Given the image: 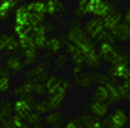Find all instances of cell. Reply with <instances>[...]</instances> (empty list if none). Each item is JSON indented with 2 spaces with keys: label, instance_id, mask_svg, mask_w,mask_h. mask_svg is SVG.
Returning a JSON list of instances; mask_svg holds the SVG:
<instances>
[{
  "label": "cell",
  "instance_id": "obj_40",
  "mask_svg": "<svg viewBox=\"0 0 130 128\" xmlns=\"http://www.w3.org/2000/svg\"><path fill=\"white\" fill-rule=\"evenodd\" d=\"M83 72H85V64H74V70H72V76L74 77H77Z\"/></svg>",
  "mask_w": 130,
  "mask_h": 128
},
{
  "label": "cell",
  "instance_id": "obj_43",
  "mask_svg": "<svg viewBox=\"0 0 130 128\" xmlns=\"http://www.w3.org/2000/svg\"><path fill=\"white\" fill-rule=\"evenodd\" d=\"M51 57H53V55H51V53H49V51H47V53H45V55H43V59H45V62H47V60H49V59H51Z\"/></svg>",
  "mask_w": 130,
  "mask_h": 128
},
{
  "label": "cell",
  "instance_id": "obj_3",
  "mask_svg": "<svg viewBox=\"0 0 130 128\" xmlns=\"http://www.w3.org/2000/svg\"><path fill=\"white\" fill-rule=\"evenodd\" d=\"M55 32V25L53 23H47L43 21L42 25H36L32 28V40H34V47L36 49H45L47 47V40H49V34Z\"/></svg>",
  "mask_w": 130,
  "mask_h": 128
},
{
  "label": "cell",
  "instance_id": "obj_38",
  "mask_svg": "<svg viewBox=\"0 0 130 128\" xmlns=\"http://www.w3.org/2000/svg\"><path fill=\"white\" fill-rule=\"evenodd\" d=\"M34 94L42 96V94H47V87H45V81H36L34 85Z\"/></svg>",
  "mask_w": 130,
  "mask_h": 128
},
{
  "label": "cell",
  "instance_id": "obj_25",
  "mask_svg": "<svg viewBox=\"0 0 130 128\" xmlns=\"http://www.w3.org/2000/svg\"><path fill=\"white\" fill-rule=\"evenodd\" d=\"M26 10L32 13V15L43 17V19L47 17V13H45V4H43L42 0H30V2H26Z\"/></svg>",
  "mask_w": 130,
  "mask_h": 128
},
{
  "label": "cell",
  "instance_id": "obj_2",
  "mask_svg": "<svg viewBox=\"0 0 130 128\" xmlns=\"http://www.w3.org/2000/svg\"><path fill=\"white\" fill-rule=\"evenodd\" d=\"M83 30H85V34H87L92 42H104V40H107V42H111V43L117 42L113 34H109V32L104 28V23H102L100 17L87 19V21L83 23Z\"/></svg>",
  "mask_w": 130,
  "mask_h": 128
},
{
  "label": "cell",
  "instance_id": "obj_24",
  "mask_svg": "<svg viewBox=\"0 0 130 128\" xmlns=\"http://www.w3.org/2000/svg\"><path fill=\"white\" fill-rule=\"evenodd\" d=\"M34 85H36L34 79H26V81H23L19 87H15V89H13V94H15V98H17V96L34 94Z\"/></svg>",
  "mask_w": 130,
  "mask_h": 128
},
{
  "label": "cell",
  "instance_id": "obj_11",
  "mask_svg": "<svg viewBox=\"0 0 130 128\" xmlns=\"http://www.w3.org/2000/svg\"><path fill=\"white\" fill-rule=\"evenodd\" d=\"M45 4V13L49 17H64L68 10H66L62 0H42Z\"/></svg>",
  "mask_w": 130,
  "mask_h": 128
},
{
  "label": "cell",
  "instance_id": "obj_35",
  "mask_svg": "<svg viewBox=\"0 0 130 128\" xmlns=\"http://www.w3.org/2000/svg\"><path fill=\"white\" fill-rule=\"evenodd\" d=\"M26 124H30V126H34V124H40L42 122V115L40 113H36V111H30L28 115H26Z\"/></svg>",
  "mask_w": 130,
  "mask_h": 128
},
{
  "label": "cell",
  "instance_id": "obj_1",
  "mask_svg": "<svg viewBox=\"0 0 130 128\" xmlns=\"http://www.w3.org/2000/svg\"><path fill=\"white\" fill-rule=\"evenodd\" d=\"M66 38H68L70 43H75V45L81 49L83 59H85V55H89V53L98 51L96 42H92V40L89 38L87 34H85L83 26H70V30H68V34H66Z\"/></svg>",
  "mask_w": 130,
  "mask_h": 128
},
{
  "label": "cell",
  "instance_id": "obj_13",
  "mask_svg": "<svg viewBox=\"0 0 130 128\" xmlns=\"http://www.w3.org/2000/svg\"><path fill=\"white\" fill-rule=\"evenodd\" d=\"M102 23H104V28L107 30V32H113L117 26L123 23V11H119V10H113L111 13H107L106 17H102Z\"/></svg>",
  "mask_w": 130,
  "mask_h": 128
},
{
  "label": "cell",
  "instance_id": "obj_9",
  "mask_svg": "<svg viewBox=\"0 0 130 128\" xmlns=\"http://www.w3.org/2000/svg\"><path fill=\"white\" fill-rule=\"evenodd\" d=\"M117 51H119V47L115 45V43L107 42V40H104V42H98V55H100V59L104 60L106 64H111V62H113Z\"/></svg>",
  "mask_w": 130,
  "mask_h": 128
},
{
  "label": "cell",
  "instance_id": "obj_51",
  "mask_svg": "<svg viewBox=\"0 0 130 128\" xmlns=\"http://www.w3.org/2000/svg\"><path fill=\"white\" fill-rule=\"evenodd\" d=\"M126 128H130V126H126Z\"/></svg>",
  "mask_w": 130,
  "mask_h": 128
},
{
  "label": "cell",
  "instance_id": "obj_34",
  "mask_svg": "<svg viewBox=\"0 0 130 128\" xmlns=\"http://www.w3.org/2000/svg\"><path fill=\"white\" fill-rule=\"evenodd\" d=\"M68 59L70 57L66 55V53H59V55H55V59H53V68H62L66 62H68Z\"/></svg>",
  "mask_w": 130,
  "mask_h": 128
},
{
  "label": "cell",
  "instance_id": "obj_42",
  "mask_svg": "<svg viewBox=\"0 0 130 128\" xmlns=\"http://www.w3.org/2000/svg\"><path fill=\"white\" fill-rule=\"evenodd\" d=\"M123 23H126L130 26V6L124 8V11H123Z\"/></svg>",
  "mask_w": 130,
  "mask_h": 128
},
{
  "label": "cell",
  "instance_id": "obj_7",
  "mask_svg": "<svg viewBox=\"0 0 130 128\" xmlns=\"http://www.w3.org/2000/svg\"><path fill=\"white\" fill-rule=\"evenodd\" d=\"M0 53H4L6 57L19 53V42H17L15 34H2L0 32Z\"/></svg>",
  "mask_w": 130,
  "mask_h": 128
},
{
  "label": "cell",
  "instance_id": "obj_6",
  "mask_svg": "<svg viewBox=\"0 0 130 128\" xmlns=\"http://www.w3.org/2000/svg\"><path fill=\"white\" fill-rule=\"evenodd\" d=\"M113 10H115V6L109 0H91V4H89V15L91 17H100L102 19Z\"/></svg>",
  "mask_w": 130,
  "mask_h": 128
},
{
  "label": "cell",
  "instance_id": "obj_49",
  "mask_svg": "<svg viewBox=\"0 0 130 128\" xmlns=\"http://www.w3.org/2000/svg\"><path fill=\"white\" fill-rule=\"evenodd\" d=\"M68 2H74V0H68Z\"/></svg>",
  "mask_w": 130,
  "mask_h": 128
},
{
  "label": "cell",
  "instance_id": "obj_47",
  "mask_svg": "<svg viewBox=\"0 0 130 128\" xmlns=\"http://www.w3.org/2000/svg\"><path fill=\"white\" fill-rule=\"evenodd\" d=\"M49 128H62V126H49Z\"/></svg>",
  "mask_w": 130,
  "mask_h": 128
},
{
  "label": "cell",
  "instance_id": "obj_14",
  "mask_svg": "<svg viewBox=\"0 0 130 128\" xmlns=\"http://www.w3.org/2000/svg\"><path fill=\"white\" fill-rule=\"evenodd\" d=\"M77 124H79V128H106V124H104L102 119L91 115L89 111L85 113V115H79L77 117Z\"/></svg>",
  "mask_w": 130,
  "mask_h": 128
},
{
  "label": "cell",
  "instance_id": "obj_15",
  "mask_svg": "<svg viewBox=\"0 0 130 128\" xmlns=\"http://www.w3.org/2000/svg\"><path fill=\"white\" fill-rule=\"evenodd\" d=\"M19 4L23 2L21 0H0V23H6Z\"/></svg>",
  "mask_w": 130,
  "mask_h": 128
},
{
  "label": "cell",
  "instance_id": "obj_27",
  "mask_svg": "<svg viewBox=\"0 0 130 128\" xmlns=\"http://www.w3.org/2000/svg\"><path fill=\"white\" fill-rule=\"evenodd\" d=\"M111 34H113L115 40H117V42H121V43L130 42V26H128L126 23H121V25H119Z\"/></svg>",
  "mask_w": 130,
  "mask_h": 128
},
{
  "label": "cell",
  "instance_id": "obj_23",
  "mask_svg": "<svg viewBox=\"0 0 130 128\" xmlns=\"http://www.w3.org/2000/svg\"><path fill=\"white\" fill-rule=\"evenodd\" d=\"M19 53H21V59H23V62H25V68H30V66L36 64V60H38V49H36V47L19 49Z\"/></svg>",
  "mask_w": 130,
  "mask_h": 128
},
{
  "label": "cell",
  "instance_id": "obj_20",
  "mask_svg": "<svg viewBox=\"0 0 130 128\" xmlns=\"http://www.w3.org/2000/svg\"><path fill=\"white\" fill-rule=\"evenodd\" d=\"M11 90V74L6 66H0V94H8Z\"/></svg>",
  "mask_w": 130,
  "mask_h": 128
},
{
  "label": "cell",
  "instance_id": "obj_26",
  "mask_svg": "<svg viewBox=\"0 0 130 128\" xmlns=\"http://www.w3.org/2000/svg\"><path fill=\"white\" fill-rule=\"evenodd\" d=\"M43 124L47 126H62L64 124V115L60 111H49L43 117Z\"/></svg>",
  "mask_w": 130,
  "mask_h": 128
},
{
  "label": "cell",
  "instance_id": "obj_21",
  "mask_svg": "<svg viewBox=\"0 0 130 128\" xmlns=\"http://www.w3.org/2000/svg\"><path fill=\"white\" fill-rule=\"evenodd\" d=\"M64 53L72 57V64H83V53L75 43H64Z\"/></svg>",
  "mask_w": 130,
  "mask_h": 128
},
{
  "label": "cell",
  "instance_id": "obj_44",
  "mask_svg": "<svg viewBox=\"0 0 130 128\" xmlns=\"http://www.w3.org/2000/svg\"><path fill=\"white\" fill-rule=\"evenodd\" d=\"M4 60H6V55H4V53H0V62H4Z\"/></svg>",
  "mask_w": 130,
  "mask_h": 128
},
{
  "label": "cell",
  "instance_id": "obj_16",
  "mask_svg": "<svg viewBox=\"0 0 130 128\" xmlns=\"http://www.w3.org/2000/svg\"><path fill=\"white\" fill-rule=\"evenodd\" d=\"M4 66L10 70V74H23L25 72V62L21 59V55H10L4 60Z\"/></svg>",
  "mask_w": 130,
  "mask_h": 128
},
{
  "label": "cell",
  "instance_id": "obj_36",
  "mask_svg": "<svg viewBox=\"0 0 130 128\" xmlns=\"http://www.w3.org/2000/svg\"><path fill=\"white\" fill-rule=\"evenodd\" d=\"M32 111L40 113V115H45V113H49L47 102H45V100H40V102H36V104H34V109H32Z\"/></svg>",
  "mask_w": 130,
  "mask_h": 128
},
{
  "label": "cell",
  "instance_id": "obj_46",
  "mask_svg": "<svg viewBox=\"0 0 130 128\" xmlns=\"http://www.w3.org/2000/svg\"><path fill=\"white\" fill-rule=\"evenodd\" d=\"M109 2H113V4H115V2H121V0H109Z\"/></svg>",
  "mask_w": 130,
  "mask_h": 128
},
{
  "label": "cell",
  "instance_id": "obj_37",
  "mask_svg": "<svg viewBox=\"0 0 130 128\" xmlns=\"http://www.w3.org/2000/svg\"><path fill=\"white\" fill-rule=\"evenodd\" d=\"M91 77H92V81H94V83H98V85H104V83H107V81H111V79L107 77L106 74H98V72H94V74H91Z\"/></svg>",
  "mask_w": 130,
  "mask_h": 128
},
{
  "label": "cell",
  "instance_id": "obj_5",
  "mask_svg": "<svg viewBox=\"0 0 130 128\" xmlns=\"http://www.w3.org/2000/svg\"><path fill=\"white\" fill-rule=\"evenodd\" d=\"M34 94H26V96H17L15 102H13V115L19 117V119H26V115H28L30 111L34 109Z\"/></svg>",
  "mask_w": 130,
  "mask_h": 128
},
{
  "label": "cell",
  "instance_id": "obj_10",
  "mask_svg": "<svg viewBox=\"0 0 130 128\" xmlns=\"http://www.w3.org/2000/svg\"><path fill=\"white\" fill-rule=\"evenodd\" d=\"M106 76L111 79L113 83H123L130 77V64L126 66H109L106 72Z\"/></svg>",
  "mask_w": 130,
  "mask_h": 128
},
{
  "label": "cell",
  "instance_id": "obj_33",
  "mask_svg": "<svg viewBox=\"0 0 130 128\" xmlns=\"http://www.w3.org/2000/svg\"><path fill=\"white\" fill-rule=\"evenodd\" d=\"M11 115H13V102H11V100H4L2 107H0V121L10 119Z\"/></svg>",
  "mask_w": 130,
  "mask_h": 128
},
{
  "label": "cell",
  "instance_id": "obj_8",
  "mask_svg": "<svg viewBox=\"0 0 130 128\" xmlns=\"http://www.w3.org/2000/svg\"><path fill=\"white\" fill-rule=\"evenodd\" d=\"M45 87H47V94H57L60 90H68L72 87V81L66 77H57V76H49L45 79Z\"/></svg>",
  "mask_w": 130,
  "mask_h": 128
},
{
  "label": "cell",
  "instance_id": "obj_17",
  "mask_svg": "<svg viewBox=\"0 0 130 128\" xmlns=\"http://www.w3.org/2000/svg\"><path fill=\"white\" fill-rule=\"evenodd\" d=\"M109 107H111L109 104H106V102H94V100H91V102L87 104V111L91 113V115L98 117V119H104L107 113H109Z\"/></svg>",
  "mask_w": 130,
  "mask_h": 128
},
{
  "label": "cell",
  "instance_id": "obj_48",
  "mask_svg": "<svg viewBox=\"0 0 130 128\" xmlns=\"http://www.w3.org/2000/svg\"><path fill=\"white\" fill-rule=\"evenodd\" d=\"M2 102H4V100H2V98H0V107H2Z\"/></svg>",
  "mask_w": 130,
  "mask_h": 128
},
{
  "label": "cell",
  "instance_id": "obj_19",
  "mask_svg": "<svg viewBox=\"0 0 130 128\" xmlns=\"http://www.w3.org/2000/svg\"><path fill=\"white\" fill-rule=\"evenodd\" d=\"M26 76H28V79H38V81H45V79L49 77V74H47V62L43 60L42 64H36L34 68H30L28 72H26Z\"/></svg>",
  "mask_w": 130,
  "mask_h": 128
},
{
  "label": "cell",
  "instance_id": "obj_31",
  "mask_svg": "<svg viewBox=\"0 0 130 128\" xmlns=\"http://www.w3.org/2000/svg\"><path fill=\"white\" fill-rule=\"evenodd\" d=\"M89 4H91V0H77V6L74 10L77 19H85L89 15Z\"/></svg>",
  "mask_w": 130,
  "mask_h": 128
},
{
  "label": "cell",
  "instance_id": "obj_18",
  "mask_svg": "<svg viewBox=\"0 0 130 128\" xmlns=\"http://www.w3.org/2000/svg\"><path fill=\"white\" fill-rule=\"evenodd\" d=\"M66 92L68 90H60V92H57V94H47L45 102H47L49 111H59L62 107V104H64V100H66Z\"/></svg>",
  "mask_w": 130,
  "mask_h": 128
},
{
  "label": "cell",
  "instance_id": "obj_39",
  "mask_svg": "<svg viewBox=\"0 0 130 128\" xmlns=\"http://www.w3.org/2000/svg\"><path fill=\"white\" fill-rule=\"evenodd\" d=\"M123 87H124V90H126L124 96H123V100H128L130 102V77L126 79V81H123Z\"/></svg>",
  "mask_w": 130,
  "mask_h": 128
},
{
  "label": "cell",
  "instance_id": "obj_41",
  "mask_svg": "<svg viewBox=\"0 0 130 128\" xmlns=\"http://www.w3.org/2000/svg\"><path fill=\"white\" fill-rule=\"evenodd\" d=\"M62 128H79V124H77V119H68V121H64Z\"/></svg>",
  "mask_w": 130,
  "mask_h": 128
},
{
  "label": "cell",
  "instance_id": "obj_4",
  "mask_svg": "<svg viewBox=\"0 0 130 128\" xmlns=\"http://www.w3.org/2000/svg\"><path fill=\"white\" fill-rule=\"evenodd\" d=\"M102 121H104L106 128H126L130 122V115L124 109L117 107V109H111Z\"/></svg>",
  "mask_w": 130,
  "mask_h": 128
},
{
  "label": "cell",
  "instance_id": "obj_28",
  "mask_svg": "<svg viewBox=\"0 0 130 128\" xmlns=\"http://www.w3.org/2000/svg\"><path fill=\"white\" fill-rule=\"evenodd\" d=\"M91 100H94V102H106L107 104V100H109V92H107L106 83H104V85H96V89L92 90V94H91Z\"/></svg>",
  "mask_w": 130,
  "mask_h": 128
},
{
  "label": "cell",
  "instance_id": "obj_22",
  "mask_svg": "<svg viewBox=\"0 0 130 128\" xmlns=\"http://www.w3.org/2000/svg\"><path fill=\"white\" fill-rule=\"evenodd\" d=\"M45 49L51 53V55H59V53H62V51H64V38H62V36H49Z\"/></svg>",
  "mask_w": 130,
  "mask_h": 128
},
{
  "label": "cell",
  "instance_id": "obj_30",
  "mask_svg": "<svg viewBox=\"0 0 130 128\" xmlns=\"http://www.w3.org/2000/svg\"><path fill=\"white\" fill-rule=\"evenodd\" d=\"M83 64H85V68L96 70L98 66L102 64V59H100V55H98V51H92V53H89V55H85Z\"/></svg>",
  "mask_w": 130,
  "mask_h": 128
},
{
  "label": "cell",
  "instance_id": "obj_45",
  "mask_svg": "<svg viewBox=\"0 0 130 128\" xmlns=\"http://www.w3.org/2000/svg\"><path fill=\"white\" fill-rule=\"evenodd\" d=\"M30 128H45V126H42V122H40V124H34V126H30Z\"/></svg>",
  "mask_w": 130,
  "mask_h": 128
},
{
  "label": "cell",
  "instance_id": "obj_12",
  "mask_svg": "<svg viewBox=\"0 0 130 128\" xmlns=\"http://www.w3.org/2000/svg\"><path fill=\"white\" fill-rule=\"evenodd\" d=\"M106 87H107V92H109V100H107V104H109V105H115L117 102H121L123 96H124V92H126V90H124V87H123V83L107 81Z\"/></svg>",
  "mask_w": 130,
  "mask_h": 128
},
{
  "label": "cell",
  "instance_id": "obj_32",
  "mask_svg": "<svg viewBox=\"0 0 130 128\" xmlns=\"http://www.w3.org/2000/svg\"><path fill=\"white\" fill-rule=\"evenodd\" d=\"M74 83H75L77 87H81V89H89V87H91V83H92V77H91V74L83 72V74H79L77 77H74Z\"/></svg>",
  "mask_w": 130,
  "mask_h": 128
},
{
  "label": "cell",
  "instance_id": "obj_29",
  "mask_svg": "<svg viewBox=\"0 0 130 128\" xmlns=\"http://www.w3.org/2000/svg\"><path fill=\"white\" fill-rule=\"evenodd\" d=\"M0 124H2L4 128H30V124H26V121H23V119L11 115L10 119H4V121H0Z\"/></svg>",
  "mask_w": 130,
  "mask_h": 128
},
{
  "label": "cell",
  "instance_id": "obj_50",
  "mask_svg": "<svg viewBox=\"0 0 130 128\" xmlns=\"http://www.w3.org/2000/svg\"><path fill=\"white\" fill-rule=\"evenodd\" d=\"M0 128H4V126H2V124H0Z\"/></svg>",
  "mask_w": 130,
  "mask_h": 128
}]
</instances>
